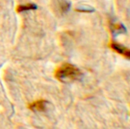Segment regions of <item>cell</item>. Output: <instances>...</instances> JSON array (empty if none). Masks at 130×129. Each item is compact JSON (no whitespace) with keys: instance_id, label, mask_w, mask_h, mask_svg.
I'll return each mask as SVG.
<instances>
[{"instance_id":"6","label":"cell","mask_w":130,"mask_h":129,"mask_svg":"<svg viewBox=\"0 0 130 129\" xmlns=\"http://www.w3.org/2000/svg\"><path fill=\"white\" fill-rule=\"evenodd\" d=\"M59 10L63 14L67 12L71 7V3L68 1V0H59Z\"/></svg>"},{"instance_id":"3","label":"cell","mask_w":130,"mask_h":129,"mask_svg":"<svg viewBox=\"0 0 130 129\" xmlns=\"http://www.w3.org/2000/svg\"><path fill=\"white\" fill-rule=\"evenodd\" d=\"M110 47L112 50L116 51L118 53L122 54L125 57L130 60V49H128L125 47L124 46H122V44H117L116 42H112L110 44Z\"/></svg>"},{"instance_id":"5","label":"cell","mask_w":130,"mask_h":129,"mask_svg":"<svg viewBox=\"0 0 130 129\" xmlns=\"http://www.w3.org/2000/svg\"><path fill=\"white\" fill-rule=\"evenodd\" d=\"M110 29L112 31V32L115 34H122V33H125L126 31L125 27L122 25V24H111L110 25Z\"/></svg>"},{"instance_id":"2","label":"cell","mask_w":130,"mask_h":129,"mask_svg":"<svg viewBox=\"0 0 130 129\" xmlns=\"http://www.w3.org/2000/svg\"><path fill=\"white\" fill-rule=\"evenodd\" d=\"M47 101L44 100V99H39L37 101H35L31 102L28 108L34 111V112H44L47 109Z\"/></svg>"},{"instance_id":"1","label":"cell","mask_w":130,"mask_h":129,"mask_svg":"<svg viewBox=\"0 0 130 129\" xmlns=\"http://www.w3.org/2000/svg\"><path fill=\"white\" fill-rule=\"evenodd\" d=\"M81 71L71 63H63L55 70V77L62 83H71L80 79Z\"/></svg>"},{"instance_id":"4","label":"cell","mask_w":130,"mask_h":129,"mask_svg":"<svg viewBox=\"0 0 130 129\" xmlns=\"http://www.w3.org/2000/svg\"><path fill=\"white\" fill-rule=\"evenodd\" d=\"M38 9V6L34 3H27L24 5H19L16 8L17 12H23L31 10H35Z\"/></svg>"}]
</instances>
